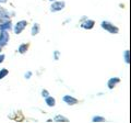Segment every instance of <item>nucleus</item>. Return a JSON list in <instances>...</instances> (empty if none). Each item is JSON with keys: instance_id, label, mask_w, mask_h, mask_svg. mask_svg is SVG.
Instances as JSON below:
<instances>
[{"instance_id": "1", "label": "nucleus", "mask_w": 131, "mask_h": 123, "mask_svg": "<svg viewBox=\"0 0 131 123\" xmlns=\"http://www.w3.org/2000/svg\"><path fill=\"white\" fill-rule=\"evenodd\" d=\"M102 28L106 30L107 32H109L110 34H117L119 32V29L116 25H114L113 23H110L109 21H103L102 22Z\"/></svg>"}, {"instance_id": "2", "label": "nucleus", "mask_w": 131, "mask_h": 123, "mask_svg": "<svg viewBox=\"0 0 131 123\" xmlns=\"http://www.w3.org/2000/svg\"><path fill=\"white\" fill-rule=\"evenodd\" d=\"M12 28L9 18H0V31H8Z\"/></svg>"}, {"instance_id": "3", "label": "nucleus", "mask_w": 131, "mask_h": 123, "mask_svg": "<svg viewBox=\"0 0 131 123\" xmlns=\"http://www.w3.org/2000/svg\"><path fill=\"white\" fill-rule=\"evenodd\" d=\"M27 25V22L25 21V20H22V21H19L18 23L14 25L13 28V31H14V33L15 34H20V33H22V32L25 30V28Z\"/></svg>"}, {"instance_id": "4", "label": "nucleus", "mask_w": 131, "mask_h": 123, "mask_svg": "<svg viewBox=\"0 0 131 123\" xmlns=\"http://www.w3.org/2000/svg\"><path fill=\"white\" fill-rule=\"evenodd\" d=\"M66 7V3L63 1H58V0H56V1L52 2V5L50 6V11L51 12H58V11H61Z\"/></svg>"}, {"instance_id": "5", "label": "nucleus", "mask_w": 131, "mask_h": 123, "mask_svg": "<svg viewBox=\"0 0 131 123\" xmlns=\"http://www.w3.org/2000/svg\"><path fill=\"white\" fill-rule=\"evenodd\" d=\"M9 33H8V31H1L0 32V47L5 46V45L8 44L9 42Z\"/></svg>"}, {"instance_id": "6", "label": "nucleus", "mask_w": 131, "mask_h": 123, "mask_svg": "<svg viewBox=\"0 0 131 123\" xmlns=\"http://www.w3.org/2000/svg\"><path fill=\"white\" fill-rule=\"evenodd\" d=\"M62 101L66 102V104L68 106H73V104H77L78 103V99L72 96H69V95H66L62 97Z\"/></svg>"}, {"instance_id": "7", "label": "nucleus", "mask_w": 131, "mask_h": 123, "mask_svg": "<svg viewBox=\"0 0 131 123\" xmlns=\"http://www.w3.org/2000/svg\"><path fill=\"white\" fill-rule=\"evenodd\" d=\"M94 24H95V21H94V20H90V19H88V20H85L84 22H82L81 28L85 29V30H91V29L94 28Z\"/></svg>"}, {"instance_id": "8", "label": "nucleus", "mask_w": 131, "mask_h": 123, "mask_svg": "<svg viewBox=\"0 0 131 123\" xmlns=\"http://www.w3.org/2000/svg\"><path fill=\"white\" fill-rule=\"evenodd\" d=\"M119 83H120V79L118 78V77H113V78H109L107 86H108L109 89H114L115 86H116L117 84H119Z\"/></svg>"}, {"instance_id": "9", "label": "nucleus", "mask_w": 131, "mask_h": 123, "mask_svg": "<svg viewBox=\"0 0 131 123\" xmlns=\"http://www.w3.org/2000/svg\"><path fill=\"white\" fill-rule=\"evenodd\" d=\"M45 101H46V103H47L48 107H55V104H56L55 98H52L50 96H48V97L45 98Z\"/></svg>"}, {"instance_id": "10", "label": "nucleus", "mask_w": 131, "mask_h": 123, "mask_svg": "<svg viewBox=\"0 0 131 123\" xmlns=\"http://www.w3.org/2000/svg\"><path fill=\"white\" fill-rule=\"evenodd\" d=\"M27 50H28V44H21L19 46V53L20 54H25V53L27 52Z\"/></svg>"}, {"instance_id": "11", "label": "nucleus", "mask_w": 131, "mask_h": 123, "mask_svg": "<svg viewBox=\"0 0 131 123\" xmlns=\"http://www.w3.org/2000/svg\"><path fill=\"white\" fill-rule=\"evenodd\" d=\"M31 33L33 36H35V35H37L39 33V25L37 23H35L34 25L32 27V30H31Z\"/></svg>"}, {"instance_id": "12", "label": "nucleus", "mask_w": 131, "mask_h": 123, "mask_svg": "<svg viewBox=\"0 0 131 123\" xmlns=\"http://www.w3.org/2000/svg\"><path fill=\"white\" fill-rule=\"evenodd\" d=\"M54 121L56 122H69V119H67L66 117H62L61 114H58L54 118Z\"/></svg>"}, {"instance_id": "13", "label": "nucleus", "mask_w": 131, "mask_h": 123, "mask_svg": "<svg viewBox=\"0 0 131 123\" xmlns=\"http://www.w3.org/2000/svg\"><path fill=\"white\" fill-rule=\"evenodd\" d=\"M124 59L127 64H129L130 63V51L129 50H127L124 52Z\"/></svg>"}, {"instance_id": "14", "label": "nucleus", "mask_w": 131, "mask_h": 123, "mask_svg": "<svg viewBox=\"0 0 131 123\" xmlns=\"http://www.w3.org/2000/svg\"><path fill=\"white\" fill-rule=\"evenodd\" d=\"M9 74V71L8 69H6V68H2L1 71H0V80H1L2 78H5V77Z\"/></svg>"}, {"instance_id": "15", "label": "nucleus", "mask_w": 131, "mask_h": 123, "mask_svg": "<svg viewBox=\"0 0 131 123\" xmlns=\"http://www.w3.org/2000/svg\"><path fill=\"white\" fill-rule=\"evenodd\" d=\"M93 122H105V118L104 117H101V116H96L92 119Z\"/></svg>"}, {"instance_id": "16", "label": "nucleus", "mask_w": 131, "mask_h": 123, "mask_svg": "<svg viewBox=\"0 0 131 123\" xmlns=\"http://www.w3.org/2000/svg\"><path fill=\"white\" fill-rule=\"evenodd\" d=\"M59 57H60V53H59L58 51H55V53H54V58H55L56 60H58Z\"/></svg>"}, {"instance_id": "17", "label": "nucleus", "mask_w": 131, "mask_h": 123, "mask_svg": "<svg viewBox=\"0 0 131 123\" xmlns=\"http://www.w3.org/2000/svg\"><path fill=\"white\" fill-rule=\"evenodd\" d=\"M42 96H43L44 98H46V97L49 96V92L47 91V90H45V89H44V90H42Z\"/></svg>"}, {"instance_id": "18", "label": "nucleus", "mask_w": 131, "mask_h": 123, "mask_svg": "<svg viewBox=\"0 0 131 123\" xmlns=\"http://www.w3.org/2000/svg\"><path fill=\"white\" fill-rule=\"evenodd\" d=\"M24 77H25V79H30L31 77H32V73L31 72H27L25 75H24Z\"/></svg>"}, {"instance_id": "19", "label": "nucleus", "mask_w": 131, "mask_h": 123, "mask_svg": "<svg viewBox=\"0 0 131 123\" xmlns=\"http://www.w3.org/2000/svg\"><path fill=\"white\" fill-rule=\"evenodd\" d=\"M5 58H6V55H3V54H1V55H0V64H1L2 61L5 60Z\"/></svg>"}, {"instance_id": "20", "label": "nucleus", "mask_w": 131, "mask_h": 123, "mask_svg": "<svg viewBox=\"0 0 131 123\" xmlns=\"http://www.w3.org/2000/svg\"><path fill=\"white\" fill-rule=\"evenodd\" d=\"M7 0H0V3H6Z\"/></svg>"}, {"instance_id": "21", "label": "nucleus", "mask_w": 131, "mask_h": 123, "mask_svg": "<svg viewBox=\"0 0 131 123\" xmlns=\"http://www.w3.org/2000/svg\"><path fill=\"white\" fill-rule=\"evenodd\" d=\"M49 1H56V0H49Z\"/></svg>"}, {"instance_id": "22", "label": "nucleus", "mask_w": 131, "mask_h": 123, "mask_svg": "<svg viewBox=\"0 0 131 123\" xmlns=\"http://www.w3.org/2000/svg\"><path fill=\"white\" fill-rule=\"evenodd\" d=\"M0 52H1V47H0Z\"/></svg>"}, {"instance_id": "23", "label": "nucleus", "mask_w": 131, "mask_h": 123, "mask_svg": "<svg viewBox=\"0 0 131 123\" xmlns=\"http://www.w3.org/2000/svg\"><path fill=\"white\" fill-rule=\"evenodd\" d=\"M0 12H1V11H0Z\"/></svg>"}]
</instances>
